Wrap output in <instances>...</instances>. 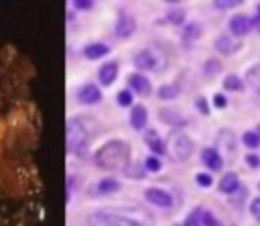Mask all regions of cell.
<instances>
[{"instance_id": "cell-1", "label": "cell", "mask_w": 260, "mask_h": 226, "mask_svg": "<svg viewBox=\"0 0 260 226\" xmlns=\"http://www.w3.org/2000/svg\"><path fill=\"white\" fill-rule=\"evenodd\" d=\"M93 163L100 169L106 171H120L126 169V165L130 163V145L126 140L120 138H112L108 140L104 147H100L93 155Z\"/></svg>"}, {"instance_id": "cell-2", "label": "cell", "mask_w": 260, "mask_h": 226, "mask_svg": "<svg viewBox=\"0 0 260 226\" xmlns=\"http://www.w3.org/2000/svg\"><path fill=\"white\" fill-rule=\"evenodd\" d=\"M89 140H91V134L73 118L67 124V147H69V151L77 157H87Z\"/></svg>"}, {"instance_id": "cell-3", "label": "cell", "mask_w": 260, "mask_h": 226, "mask_svg": "<svg viewBox=\"0 0 260 226\" xmlns=\"http://www.w3.org/2000/svg\"><path fill=\"white\" fill-rule=\"evenodd\" d=\"M114 214V226H154V218L142 208H122Z\"/></svg>"}, {"instance_id": "cell-4", "label": "cell", "mask_w": 260, "mask_h": 226, "mask_svg": "<svg viewBox=\"0 0 260 226\" xmlns=\"http://www.w3.org/2000/svg\"><path fill=\"white\" fill-rule=\"evenodd\" d=\"M171 151H173L175 159H179V161H187V159L193 155L195 145H193L191 136H187L185 132H177V134L173 136V140H171Z\"/></svg>"}, {"instance_id": "cell-5", "label": "cell", "mask_w": 260, "mask_h": 226, "mask_svg": "<svg viewBox=\"0 0 260 226\" xmlns=\"http://www.w3.org/2000/svg\"><path fill=\"white\" fill-rule=\"evenodd\" d=\"M144 197H146V202H150L156 208H171L173 206V195L160 187H148L144 191Z\"/></svg>"}, {"instance_id": "cell-6", "label": "cell", "mask_w": 260, "mask_h": 226, "mask_svg": "<svg viewBox=\"0 0 260 226\" xmlns=\"http://www.w3.org/2000/svg\"><path fill=\"white\" fill-rule=\"evenodd\" d=\"M77 102L79 104H87V106H91V104H98L100 100H102V92H100V88L95 86V83H83L79 90H77Z\"/></svg>"}, {"instance_id": "cell-7", "label": "cell", "mask_w": 260, "mask_h": 226, "mask_svg": "<svg viewBox=\"0 0 260 226\" xmlns=\"http://www.w3.org/2000/svg\"><path fill=\"white\" fill-rule=\"evenodd\" d=\"M250 29H252V20H250L246 14H236V16H232V20H230V33H232L234 37H244V35L250 33Z\"/></svg>"}, {"instance_id": "cell-8", "label": "cell", "mask_w": 260, "mask_h": 226, "mask_svg": "<svg viewBox=\"0 0 260 226\" xmlns=\"http://www.w3.org/2000/svg\"><path fill=\"white\" fill-rule=\"evenodd\" d=\"M134 31H136V20L130 14H120L116 20V35L120 39H128V37H132Z\"/></svg>"}, {"instance_id": "cell-9", "label": "cell", "mask_w": 260, "mask_h": 226, "mask_svg": "<svg viewBox=\"0 0 260 226\" xmlns=\"http://www.w3.org/2000/svg\"><path fill=\"white\" fill-rule=\"evenodd\" d=\"M134 65L138 67V69H142V71H148V69H154L156 67V55L152 53V51H148V49H142V51H138L136 55H134Z\"/></svg>"}, {"instance_id": "cell-10", "label": "cell", "mask_w": 260, "mask_h": 226, "mask_svg": "<svg viewBox=\"0 0 260 226\" xmlns=\"http://www.w3.org/2000/svg\"><path fill=\"white\" fill-rule=\"evenodd\" d=\"M98 77H100V83L102 86H112L116 81V77H118V63L116 61L104 63L100 67V71H98Z\"/></svg>"}, {"instance_id": "cell-11", "label": "cell", "mask_w": 260, "mask_h": 226, "mask_svg": "<svg viewBox=\"0 0 260 226\" xmlns=\"http://www.w3.org/2000/svg\"><path fill=\"white\" fill-rule=\"evenodd\" d=\"M201 161H203L209 169H213V171H219V169L223 167L221 155H219L217 149H213V147H205V149L201 151Z\"/></svg>"}, {"instance_id": "cell-12", "label": "cell", "mask_w": 260, "mask_h": 226, "mask_svg": "<svg viewBox=\"0 0 260 226\" xmlns=\"http://www.w3.org/2000/svg\"><path fill=\"white\" fill-rule=\"evenodd\" d=\"M85 224L87 226H114V214L112 212H106V210L91 212L85 218Z\"/></svg>"}, {"instance_id": "cell-13", "label": "cell", "mask_w": 260, "mask_h": 226, "mask_svg": "<svg viewBox=\"0 0 260 226\" xmlns=\"http://www.w3.org/2000/svg\"><path fill=\"white\" fill-rule=\"evenodd\" d=\"M128 83H130V88H132L136 94H140V96L150 94V81H148L142 73H130V75H128Z\"/></svg>"}, {"instance_id": "cell-14", "label": "cell", "mask_w": 260, "mask_h": 226, "mask_svg": "<svg viewBox=\"0 0 260 226\" xmlns=\"http://www.w3.org/2000/svg\"><path fill=\"white\" fill-rule=\"evenodd\" d=\"M146 120H148L146 108H144L142 104H138V106H132V110H130V124H132V128H136V130H142V128L146 126Z\"/></svg>"}, {"instance_id": "cell-15", "label": "cell", "mask_w": 260, "mask_h": 226, "mask_svg": "<svg viewBox=\"0 0 260 226\" xmlns=\"http://www.w3.org/2000/svg\"><path fill=\"white\" fill-rule=\"evenodd\" d=\"M144 143H146V147L154 153V155H162L167 149H165V143H162V138L158 136V132L156 130H144Z\"/></svg>"}, {"instance_id": "cell-16", "label": "cell", "mask_w": 260, "mask_h": 226, "mask_svg": "<svg viewBox=\"0 0 260 226\" xmlns=\"http://www.w3.org/2000/svg\"><path fill=\"white\" fill-rule=\"evenodd\" d=\"M213 45H215V49H217L221 55H232V53L238 51V43H236L230 35H219V37L213 41Z\"/></svg>"}, {"instance_id": "cell-17", "label": "cell", "mask_w": 260, "mask_h": 226, "mask_svg": "<svg viewBox=\"0 0 260 226\" xmlns=\"http://www.w3.org/2000/svg\"><path fill=\"white\" fill-rule=\"evenodd\" d=\"M238 187H240V179H238V175L232 173V171L223 173L221 179H219V185H217V189H219L221 193H234Z\"/></svg>"}, {"instance_id": "cell-18", "label": "cell", "mask_w": 260, "mask_h": 226, "mask_svg": "<svg viewBox=\"0 0 260 226\" xmlns=\"http://www.w3.org/2000/svg\"><path fill=\"white\" fill-rule=\"evenodd\" d=\"M120 189H122V183H120L118 179H112V177H104V179H100L98 185H95V191H98L100 195L118 193Z\"/></svg>"}, {"instance_id": "cell-19", "label": "cell", "mask_w": 260, "mask_h": 226, "mask_svg": "<svg viewBox=\"0 0 260 226\" xmlns=\"http://www.w3.org/2000/svg\"><path fill=\"white\" fill-rule=\"evenodd\" d=\"M108 51H110L108 45H104V43H91V45H87L83 49V55L87 59H102L104 55H108Z\"/></svg>"}, {"instance_id": "cell-20", "label": "cell", "mask_w": 260, "mask_h": 226, "mask_svg": "<svg viewBox=\"0 0 260 226\" xmlns=\"http://www.w3.org/2000/svg\"><path fill=\"white\" fill-rule=\"evenodd\" d=\"M223 88H225L228 92H242L244 81H242L236 73H228V75L223 77Z\"/></svg>"}, {"instance_id": "cell-21", "label": "cell", "mask_w": 260, "mask_h": 226, "mask_svg": "<svg viewBox=\"0 0 260 226\" xmlns=\"http://www.w3.org/2000/svg\"><path fill=\"white\" fill-rule=\"evenodd\" d=\"M242 143L248 149H258L260 147V130H246L242 134Z\"/></svg>"}, {"instance_id": "cell-22", "label": "cell", "mask_w": 260, "mask_h": 226, "mask_svg": "<svg viewBox=\"0 0 260 226\" xmlns=\"http://www.w3.org/2000/svg\"><path fill=\"white\" fill-rule=\"evenodd\" d=\"M124 173H126L130 179H144L146 167H142V165H138V163H128L126 169H124Z\"/></svg>"}, {"instance_id": "cell-23", "label": "cell", "mask_w": 260, "mask_h": 226, "mask_svg": "<svg viewBox=\"0 0 260 226\" xmlns=\"http://www.w3.org/2000/svg\"><path fill=\"white\" fill-rule=\"evenodd\" d=\"M201 33H203V29H201L199 22H189L183 31V37H185V41H195V39L201 37Z\"/></svg>"}, {"instance_id": "cell-24", "label": "cell", "mask_w": 260, "mask_h": 226, "mask_svg": "<svg viewBox=\"0 0 260 226\" xmlns=\"http://www.w3.org/2000/svg\"><path fill=\"white\" fill-rule=\"evenodd\" d=\"M177 114H179V112L160 110V120H162V122H167V124H171V126H181V124H185L183 116H177Z\"/></svg>"}, {"instance_id": "cell-25", "label": "cell", "mask_w": 260, "mask_h": 226, "mask_svg": "<svg viewBox=\"0 0 260 226\" xmlns=\"http://www.w3.org/2000/svg\"><path fill=\"white\" fill-rule=\"evenodd\" d=\"M75 120H77V122H79V124H81V126H83V128H85V130H87L91 136H93V132H95V130H100V122H98V120H93V118H87V116H77Z\"/></svg>"}, {"instance_id": "cell-26", "label": "cell", "mask_w": 260, "mask_h": 226, "mask_svg": "<svg viewBox=\"0 0 260 226\" xmlns=\"http://www.w3.org/2000/svg\"><path fill=\"white\" fill-rule=\"evenodd\" d=\"M156 94H158L160 100H175L177 94H179V88L177 86H160Z\"/></svg>"}, {"instance_id": "cell-27", "label": "cell", "mask_w": 260, "mask_h": 226, "mask_svg": "<svg viewBox=\"0 0 260 226\" xmlns=\"http://www.w3.org/2000/svg\"><path fill=\"white\" fill-rule=\"evenodd\" d=\"M183 226H203L201 224V208H193V212L185 218Z\"/></svg>"}, {"instance_id": "cell-28", "label": "cell", "mask_w": 260, "mask_h": 226, "mask_svg": "<svg viewBox=\"0 0 260 226\" xmlns=\"http://www.w3.org/2000/svg\"><path fill=\"white\" fill-rule=\"evenodd\" d=\"M144 167H146V171H150V173H158V171H160V167H162V163H160V159H158V157L150 155V157H146Z\"/></svg>"}, {"instance_id": "cell-29", "label": "cell", "mask_w": 260, "mask_h": 226, "mask_svg": "<svg viewBox=\"0 0 260 226\" xmlns=\"http://www.w3.org/2000/svg\"><path fill=\"white\" fill-rule=\"evenodd\" d=\"M201 224H203V226H223L209 210H201Z\"/></svg>"}, {"instance_id": "cell-30", "label": "cell", "mask_w": 260, "mask_h": 226, "mask_svg": "<svg viewBox=\"0 0 260 226\" xmlns=\"http://www.w3.org/2000/svg\"><path fill=\"white\" fill-rule=\"evenodd\" d=\"M195 183L199 185V187H211V183H213V177L209 175V173H195Z\"/></svg>"}, {"instance_id": "cell-31", "label": "cell", "mask_w": 260, "mask_h": 226, "mask_svg": "<svg viewBox=\"0 0 260 226\" xmlns=\"http://www.w3.org/2000/svg\"><path fill=\"white\" fill-rule=\"evenodd\" d=\"M248 81L256 88V90H260V65H256V67H252L250 71H248Z\"/></svg>"}, {"instance_id": "cell-32", "label": "cell", "mask_w": 260, "mask_h": 226, "mask_svg": "<svg viewBox=\"0 0 260 226\" xmlns=\"http://www.w3.org/2000/svg\"><path fill=\"white\" fill-rule=\"evenodd\" d=\"M242 0H213V6L217 8V10H230V8H234V6H238Z\"/></svg>"}, {"instance_id": "cell-33", "label": "cell", "mask_w": 260, "mask_h": 226, "mask_svg": "<svg viewBox=\"0 0 260 226\" xmlns=\"http://www.w3.org/2000/svg\"><path fill=\"white\" fill-rule=\"evenodd\" d=\"M116 100H118L120 106H130L132 104V92L130 90H122V92H118Z\"/></svg>"}, {"instance_id": "cell-34", "label": "cell", "mask_w": 260, "mask_h": 226, "mask_svg": "<svg viewBox=\"0 0 260 226\" xmlns=\"http://www.w3.org/2000/svg\"><path fill=\"white\" fill-rule=\"evenodd\" d=\"M183 16H185V12H183V10H173V12H169V14H167L169 22H173V24H181V22H183Z\"/></svg>"}, {"instance_id": "cell-35", "label": "cell", "mask_w": 260, "mask_h": 226, "mask_svg": "<svg viewBox=\"0 0 260 226\" xmlns=\"http://www.w3.org/2000/svg\"><path fill=\"white\" fill-rule=\"evenodd\" d=\"M250 212L256 220H260V197H254L252 204H250Z\"/></svg>"}, {"instance_id": "cell-36", "label": "cell", "mask_w": 260, "mask_h": 226, "mask_svg": "<svg viewBox=\"0 0 260 226\" xmlns=\"http://www.w3.org/2000/svg\"><path fill=\"white\" fill-rule=\"evenodd\" d=\"M195 106H197V110H199L203 116L209 114V106H207V102H205L203 98H197V100H195Z\"/></svg>"}, {"instance_id": "cell-37", "label": "cell", "mask_w": 260, "mask_h": 226, "mask_svg": "<svg viewBox=\"0 0 260 226\" xmlns=\"http://www.w3.org/2000/svg\"><path fill=\"white\" fill-rule=\"evenodd\" d=\"M73 6L79 10H89L93 6V0H73Z\"/></svg>"}, {"instance_id": "cell-38", "label": "cell", "mask_w": 260, "mask_h": 226, "mask_svg": "<svg viewBox=\"0 0 260 226\" xmlns=\"http://www.w3.org/2000/svg\"><path fill=\"white\" fill-rule=\"evenodd\" d=\"M225 104H228V100H225L223 94H215V96H213V106H215V108H225Z\"/></svg>"}, {"instance_id": "cell-39", "label": "cell", "mask_w": 260, "mask_h": 226, "mask_svg": "<svg viewBox=\"0 0 260 226\" xmlns=\"http://www.w3.org/2000/svg\"><path fill=\"white\" fill-rule=\"evenodd\" d=\"M246 163H248V167H252V169H256V167H260V159L256 157V155H246Z\"/></svg>"}, {"instance_id": "cell-40", "label": "cell", "mask_w": 260, "mask_h": 226, "mask_svg": "<svg viewBox=\"0 0 260 226\" xmlns=\"http://www.w3.org/2000/svg\"><path fill=\"white\" fill-rule=\"evenodd\" d=\"M252 26H256V29L260 31V16H258V14H256V18L252 20Z\"/></svg>"}, {"instance_id": "cell-41", "label": "cell", "mask_w": 260, "mask_h": 226, "mask_svg": "<svg viewBox=\"0 0 260 226\" xmlns=\"http://www.w3.org/2000/svg\"><path fill=\"white\" fill-rule=\"evenodd\" d=\"M256 14H258V16H260V4H258V10H256Z\"/></svg>"}, {"instance_id": "cell-42", "label": "cell", "mask_w": 260, "mask_h": 226, "mask_svg": "<svg viewBox=\"0 0 260 226\" xmlns=\"http://www.w3.org/2000/svg\"><path fill=\"white\" fill-rule=\"evenodd\" d=\"M165 2H179V0H165Z\"/></svg>"}, {"instance_id": "cell-43", "label": "cell", "mask_w": 260, "mask_h": 226, "mask_svg": "<svg viewBox=\"0 0 260 226\" xmlns=\"http://www.w3.org/2000/svg\"><path fill=\"white\" fill-rule=\"evenodd\" d=\"M258 189H260V183H258Z\"/></svg>"}, {"instance_id": "cell-44", "label": "cell", "mask_w": 260, "mask_h": 226, "mask_svg": "<svg viewBox=\"0 0 260 226\" xmlns=\"http://www.w3.org/2000/svg\"><path fill=\"white\" fill-rule=\"evenodd\" d=\"M258 94H260V90H258Z\"/></svg>"}]
</instances>
